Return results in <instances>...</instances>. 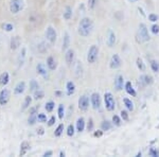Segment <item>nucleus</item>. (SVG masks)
Returning <instances> with one entry per match:
<instances>
[{
	"mask_svg": "<svg viewBox=\"0 0 159 157\" xmlns=\"http://www.w3.org/2000/svg\"><path fill=\"white\" fill-rule=\"evenodd\" d=\"M75 131H76V128L74 127V125L69 124L68 127H67V131H66V133H67V136H68V137H73L74 134H75Z\"/></svg>",
	"mask_w": 159,
	"mask_h": 157,
	"instance_id": "obj_36",
	"label": "nucleus"
},
{
	"mask_svg": "<svg viewBox=\"0 0 159 157\" xmlns=\"http://www.w3.org/2000/svg\"><path fill=\"white\" fill-rule=\"evenodd\" d=\"M97 3H98V0H88V9L93 10L97 7Z\"/></svg>",
	"mask_w": 159,
	"mask_h": 157,
	"instance_id": "obj_46",
	"label": "nucleus"
},
{
	"mask_svg": "<svg viewBox=\"0 0 159 157\" xmlns=\"http://www.w3.org/2000/svg\"><path fill=\"white\" fill-rule=\"evenodd\" d=\"M99 52L100 49L97 45H91L90 48L88 49V52H87V62L89 64H94L99 58Z\"/></svg>",
	"mask_w": 159,
	"mask_h": 157,
	"instance_id": "obj_4",
	"label": "nucleus"
},
{
	"mask_svg": "<svg viewBox=\"0 0 159 157\" xmlns=\"http://www.w3.org/2000/svg\"><path fill=\"white\" fill-rule=\"evenodd\" d=\"M53 155V151L52 150H48L43 154V157H51Z\"/></svg>",
	"mask_w": 159,
	"mask_h": 157,
	"instance_id": "obj_49",
	"label": "nucleus"
},
{
	"mask_svg": "<svg viewBox=\"0 0 159 157\" xmlns=\"http://www.w3.org/2000/svg\"><path fill=\"white\" fill-rule=\"evenodd\" d=\"M66 156V153L64 151H61L60 152V157H65Z\"/></svg>",
	"mask_w": 159,
	"mask_h": 157,
	"instance_id": "obj_55",
	"label": "nucleus"
},
{
	"mask_svg": "<svg viewBox=\"0 0 159 157\" xmlns=\"http://www.w3.org/2000/svg\"><path fill=\"white\" fill-rule=\"evenodd\" d=\"M141 156H142V153H141V152H138L137 155H136V157H141Z\"/></svg>",
	"mask_w": 159,
	"mask_h": 157,
	"instance_id": "obj_57",
	"label": "nucleus"
},
{
	"mask_svg": "<svg viewBox=\"0 0 159 157\" xmlns=\"http://www.w3.org/2000/svg\"><path fill=\"white\" fill-rule=\"evenodd\" d=\"M55 122H56V118H55V116H52V117L50 118L49 120L47 121V124H48V127H53V125L55 124Z\"/></svg>",
	"mask_w": 159,
	"mask_h": 157,
	"instance_id": "obj_48",
	"label": "nucleus"
},
{
	"mask_svg": "<svg viewBox=\"0 0 159 157\" xmlns=\"http://www.w3.org/2000/svg\"><path fill=\"white\" fill-rule=\"evenodd\" d=\"M25 56H27V48L25 47H22L21 50H20L19 54H18V58H17V62H18V65L19 66H22L25 61Z\"/></svg>",
	"mask_w": 159,
	"mask_h": 157,
	"instance_id": "obj_21",
	"label": "nucleus"
},
{
	"mask_svg": "<svg viewBox=\"0 0 159 157\" xmlns=\"http://www.w3.org/2000/svg\"><path fill=\"white\" fill-rule=\"evenodd\" d=\"M124 89H125V91L127 92V95H129V96H132V97L137 96V92H136L135 88L133 87L132 82H126V83H125V86H124Z\"/></svg>",
	"mask_w": 159,
	"mask_h": 157,
	"instance_id": "obj_24",
	"label": "nucleus"
},
{
	"mask_svg": "<svg viewBox=\"0 0 159 157\" xmlns=\"http://www.w3.org/2000/svg\"><path fill=\"white\" fill-rule=\"evenodd\" d=\"M112 124H115L116 127H120L121 125V117H119L118 115H114L111 119Z\"/></svg>",
	"mask_w": 159,
	"mask_h": 157,
	"instance_id": "obj_40",
	"label": "nucleus"
},
{
	"mask_svg": "<svg viewBox=\"0 0 159 157\" xmlns=\"http://www.w3.org/2000/svg\"><path fill=\"white\" fill-rule=\"evenodd\" d=\"M116 34H115V32L112 31L111 29L108 30V34H107V39H106V44L107 46H108L109 48H112L115 46V44H116Z\"/></svg>",
	"mask_w": 159,
	"mask_h": 157,
	"instance_id": "obj_15",
	"label": "nucleus"
},
{
	"mask_svg": "<svg viewBox=\"0 0 159 157\" xmlns=\"http://www.w3.org/2000/svg\"><path fill=\"white\" fill-rule=\"evenodd\" d=\"M37 121V114H30L29 118H28V124L33 127V125L36 124Z\"/></svg>",
	"mask_w": 159,
	"mask_h": 157,
	"instance_id": "obj_30",
	"label": "nucleus"
},
{
	"mask_svg": "<svg viewBox=\"0 0 159 157\" xmlns=\"http://www.w3.org/2000/svg\"><path fill=\"white\" fill-rule=\"evenodd\" d=\"M25 88H27V84H25V81H19L14 87V95H16V96L22 95L25 92Z\"/></svg>",
	"mask_w": 159,
	"mask_h": 157,
	"instance_id": "obj_13",
	"label": "nucleus"
},
{
	"mask_svg": "<svg viewBox=\"0 0 159 157\" xmlns=\"http://www.w3.org/2000/svg\"><path fill=\"white\" fill-rule=\"evenodd\" d=\"M93 127H94L93 119H92V118H89L88 122H87V130H88L89 132H90V131H93Z\"/></svg>",
	"mask_w": 159,
	"mask_h": 157,
	"instance_id": "obj_47",
	"label": "nucleus"
},
{
	"mask_svg": "<svg viewBox=\"0 0 159 157\" xmlns=\"http://www.w3.org/2000/svg\"><path fill=\"white\" fill-rule=\"evenodd\" d=\"M148 20H150L151 22H157L158 19H159V16L157 14H154V13H151V14H148Z\"/></svg>",
	"mask_w": 159,
	"mask_h": 157,
	"instance_id": "obj_43",
	"label": "nucleus"
},
{
	"mask_svg": "<svg viewBox=\"0 0 159 157\" xmlns=\"http://www.w3.org/2000/svg\"><path fill=\"white\" fill-rule=\"evenodd\" d=\"M54 95H55V97L61 98V96H63V92H61V90H55V91H54Z\"/></svg>",
	"mask_w": 159,
	"mask_h": 157,
	"instance_id": "obj_53",
	"label": "nucleus"
},
{
	"mask_svg": "<svg viewBox=\"0 0 159 157\" xmlns=\"http://www.w3.org/2000/svg\"><path fill=\"white\" fill-rule=\"evenodd\" d=\"M78 105H79V109L80 110L86 112V110L89 109V97L86 96V95H83V96H81V97L79 98Z\"/></svg>",
	"mask_w": 159,
	"mask_h": 157,
	"instance_id": "obj_7",
	"label": "nucleus"
},
{
	"mask_svg": "<svg viewBox=\"0 0 159 157\" xmlns=\"http://www.w3.org/2000/svg\"><path fill=\"white\" fill-rule=\"evenodd\" d=\"M45 97V92L42 89H37V90L34 91V94H33V99L34 100H42L43 98Z\"/></svg>",
	"mask_w": 159,
	"mask_h": 157,
	"instance_id": "obj_31",
	"label": "nucleus"
},
{
	"mask_svg": "<svg viewBox=\"0 0 159 157\" xmlns=\"http://www.w3.org/2000/svg\"><path fill=\"white\" fill-rule=\"evenodd\" d=\"M74 60H75V52L73 49L69 48L68 50L65 51V62L68 66H71L73 64Z\"/></svg>",
	"mask_w": 159,
	"mask_h": 157,
	"instance_id": "obj_11",
	"label": "nucleus"
},
{
	"mask_svg": "<svg viewBox=\"0 0 159 157\" xmlns=\"http://www.w3.org/2000/svg\"><path fill=\"white\" fill-rule=\"evenodd\" d=\"M104 104L105 109L108 112H114L116 109V101H115V98L111 92L107 91L104 94Z\"/></svg>",
	"mask_w": 159,
	"mask_h": 157,
	"instance_id": "obj_3",
	"label": "nucleus"
},
{
	"mask_svg": "<svg viewBox=\"0 0 159 157\" xmlns=\"http://www.w3.org/2000/svg\"><path fill=\"white\" fill-rule=\"evenodd\" d=\"M75 92V84L72 81H68L66 83V94L67 96H72Z\"/></svg>",
	"mask_w": 159,
	"mask_h": 157,
	"instance_id": "obj_22",
	"label": "nucleus"
},
{
	"mask_svg": "<svg viewBox=\"0 0 159 157\" xmlns=\"http://www.w3.org/2000/svg\"><path fill=\"white\" fill-rule=\"evenodd\" d=\"M93 136L94 137H102V136H103V131L102 130H100V131H96V132L93 133Z\"/></svg>",
	"mask_w": 159,
	"mask_h": 157,
	"instance_id": "obj_50",
	"label": "nucleus"
},
{
	"mask_svg": "<svg viewBox=\"0 0 159 157\" xmlns=\"http://www.w3.org/2000/svg\"><path fill=\"white\" fill-rule=\"evenodd\" d=\"M101 96H100L99 92H93L90 96V103L91 106L93 109H99L101 106Z\"/></svg>",
	"mask_w": 159,
	"mask_h": 157,
	"instance_id": "obj_9",
	"label": "nucleus"
},
{
	"mask_svg": "<svg viewBox=\"0 0 159 157\" xmlns=\"http://www.w3.org/2000/svg\"><path fill=\"white\" fill-rule=\"evenodd\" d=\"M31 150V145L28 141H22L20 143V151H19V156H25Z\"/></svg>",
	"mask_w": 159,
	"mask_h": 157,
	"instance_id": "obj_18",
	"label": "nucleus"
},
{
	"mask_svg": "<svg viewBox=\"0 0 159 157\" xmlns=\"http://www.w3.org/2000/svg\"><path fill=\"white\" fill-rule=\"evenodd\" d=\"M1 28L6 31V32H12V31L14 30V25L10 24V22H4V24L1 25Z\"/></svg>",
	"mask_w": 159,
	"mask_h": 157,
	"instance_id": "obj_39",
	"label": "nucleus"
},
{
	"mask_svg": "<svg viewBox=\"0 0 159 157\" xmlns=\"http://www.w3.org/2000/svg\"><path fill=\"white\" fill-rule=\"evenodd\" d=\"M37 120L38 122H47V116L46 114H43V113H39V114H37Z\"/></svg>",
	"mask_w": 159,
	"mask_h": 157,
	"instance_id": "obj_44",
	"label": "nucleus"
},
{
	"mask_svg": "<svg viewBox=\"0 0 159 157\" xmlns=\"http://www.w3.org/2000/svg\"><path fill=\"white\" fill-rule=\"evenodd\" d=\"M72 9H71V7L67 6L65 7V10H64V13H63V17L65 20H70L71 17H72Z\"/></svg>",
	"mask_w": 159,
	"mask_h": 157,
	"instance_id": "obj_27",
	"label": "nucleus"
},
{
	"mask_svg": "<svg viewBox=\"0 0 159 157\" xmlns=\"http://www.w3.org/2000/svg\"><path fill=\"white\" fill-rule=\"evenodd\" d=\"M45 36H46V39L53 45V44H55L56 39H57V33H56V30L52 27V25H48L45 31Z\"/></svg>",
	"mask_w": 159,
	"mask_h": 157,
	"instance_id": "obj_6",
	"label": "nucleus"
},
{
	"mask_svg": "<svg viewBox=\"0 0 159 157\" xmlns=\"http://www.w3.org/2000/svg\"><path fill=\"white\" fill-rule=\"evenodd\" d=\"M129 2H130V3H134V2H137V1H139V0H127Z\"/></svg>",
	"mask_w": 159,
	"mask_h": 157,
	"instance_id": "obj_56",
	"label": "nucleus"
},
{
	"mask_svg": "<svg viewBox=\"0 0 159 157\" xmlns=\"http://www.w3.org/2000/svg\"><path fill=\"white\" fill-rule=\"evenodd\" d=\"M39 89V85H38V82L36 80H31L30 81V90L34 92L35 90Z\"/></svg>",
	"mask_w": 159,
	"mask_h": 157,
	"instance_id": "obj_37",
	"label": "nucleus"
},
{
	"mask_svg": "<svg viewBox=\"0 0 159 157\" xmlns=\"http://www.w3.org/2000/svg\"><path fill=\"white\" fill-rule=\"evenodd\" d=\"M30 114H38L37 107H30Z\"/></svg>",
	"mask_w": 159,
	"mask_h": 157,
	"instance_id": "obj_51",
	"label": "nucleus"
},
{
	"mask_svg": "<svg viewBox=\"0 0 159 157\" xmlns=\"http://www.w3.org/2000/svg\"><path fill=\"white\" fill-rule=\"evenodd\" d=\"M54 107H55V103L53 101H48L45 104V109L47 110L48 113H52L53 109H54Z\"/></svg>",
	"mask_w": 159,
	"mask_h": 157,
	"instance_id": "obj_38",
	"label": "nucleus"
},
{
	"mask_svg": "<svg viewBox=\"0 0 159 157\" xmlns=\"http://www.w3.org/2000/svg\"><path fill=\"white\" fill-rule=\"evenodd\" d=\"M123 103H124L125 107H126V109L129 110V112H133V110L135 109L134 102L130 99H129V98H124V99H123Z\"/></svg>",
	"mask_w": 159,
	"mask_h": 157,
	"instance_id": "obj_26",
	"label": "nucleus"
},
{
	"mask_svg": "<svg viewBox=\"0 0 159 157\" xmlns=\"http://www.w3.org/2000/svg\"><path fill=\"white\" fill-rule=\"evenodd\" d=\"M69 47H70V35H69L68 32H65L63 38V47H61V50L66 51L68 50Z\"/></svg>",
	"mask_w": 159,
	"mask_h": 157,
	"instance_id": "obj_23",
	"label": "nucleus"
},
{
	"mask_svg": "<svg viewBox=\"0 0 159 157\" xmlns=\"http://www.w3.org/2000/svg\"><path fill=\"white\" fill-rule=\"evenodd\" d=\"M46 63H47V67L50 71H54L55 69L57 68V63H56L55 58H53V56H48Z\"/></svg>",
	"mask_w": 159,
	"mask_h": 157,
	"instance_id": "obj_20",
	"label": "nucleus"
},
{
	"mask_svg": "<svg viewBox=\"0 0 159 157\" xmlns=\"http://www.w3.org/2000/svg\"><path fill=\"white\" fill-rule=\"evenodd\" d=\"M140 82L142 83V86H147V85H151L153 84V78L148 74H143V76H140Z\"/></svg>",
	"mask_w": 159,
	"mask_h": 157,
	"instance_id": "obj_25",
	"label": "nucleus"
},
{
	"mask_svg": "<svg viewBox=\"0 0 159 157\" xmlns=\"http://www.w3.org/2000/svg\"><path fill=\"white\" fill-rule=\"evenodd\" d=\"M151 69H152V71H154V72H159V62L156 61V60H152L151 61Z\"/></svg>",
	"mask_w": 159,
	"mask_h": 157,
	"instance_id": "obj_32",
	"label": "nucleus"
},
{
	"mask_svg": "<svg viewBox=\"0 0 159 157\" xmlns=\"http://www.w3.org/2000/svg\"><path fill=\"white\" fill-rule=\"evenodd\" d=\"M9 83H10V73L7 71H3L2 73H0V86L6 87Z\"/></svg>",
	"mask_w": 159,
	"mask_h": 157,
	"instance_id": "obj_16",
	"label": "nucleus"
},
{
	"mask_svg": "<svg viewBox=\"0 0 159 157\" xmlns=\"http://www.w3.org/2000/svg\"><path fill=\"white\" fill-rule=\"evenodd\" d=\"M120 117H121V119H123V121H129V112H127V110H121V113H120Z\"/></svg>",
	"mask_w": 159,
	"mask_h": 157,
	"instance_id": "obj_42",
	"label": "nucleus"
},
{
	"mask_svg": "<svg viewBox=\"0 0 159 157\" xmlns=\"http://www.w3.org/2000/svg\"><path fill=\"white\" fill-rule=\"evenodd\" d=\"M124 86H125L124 78H123V76H121V74H119L115 79V88H116L117 91H121L124 88Z\"/></svg>",
	"mask_w": 159,
	"mask_h": 157,
	"instance_id": "obj_14",
	"label": "nucleus"
},
{
	"mask_svg": "<svg viewBox=\"0 0 159 157\" xmlns=\"http://www.w3.org/2000/svg\"><path fill=\"white\" fill-rule=\"evenodd\" d=\"M36 72H37V74H39V76H43V78H47L48 76L47 68H46V66L43 65V63H38L36 65Z\"/></svg>",
	"mask_w": 159,
	"mask_h": 157,
	"instance_id": "obj_19",
	"label": "nucleus"
},
{
	"mask_svg": "<svg viewBox=\"0 0 159 157\" xmlns=\"http://www.w3.org/2000/svg\"><path fill=\"white\" fill-rule=\"evenodd\" d=\"M10 97H11V92L7 88H3L0 90V105L4 106L10 101Z\"/></svg>",
	"mask_w": 159,
	"mask_h": 157,
	"instance_id": "obj_10",
	"label": "nucleus"
},
{
	"mask_svg": "<svg viewBox=\"0 0 159 157\" xmlns=\"http://www.w3.org/2000/svg\"><path fill=\"white\" fill-rule=\"evenodd\" d=\"M93 28L94 25L92 19L89 18V17H83L79 22L78 33L82 37H88L93 31Z\"/></svg>",
	"mask_w": 159,
	"mask_h": 157,
	"instance_id": "obj_1",
	"label": "nucleus"
},
{
	"mask_svg": "<svg viewBox=\"0 0 159 157\" xmlns=\"http://www.w3.org/2000/svg\"><path fill=\"white\" fill-rule=\"evenodd\" d=\"M122 66V60L119 54H114L109 61V68L110 69H119Z\"/></svg>",
	"mask_w": 159,
	"mask_h": 157,
	"instance_id": "obj_8",
	"label": "nucleus"
},
{
	"mask_svg": "<svg viewBox=\"0 0 159 157\" xmlns=\"http://www.w3.org/2000/svg\"><path fill=\"white\" fill-rule=\"evenodd\" d=\"M86 127V122H85V119L84 117H80L78 118L76 120V123H75V128H76V132L79 133H82Z\"/></svg>",
	"mask_w": 159,
	"mask_h": 157,
	"instance_id": "obj_17",
	"label": "nucleus"
},
{
	"mask_svg": "<svg viewBox=\"0 0 159 157\" xmlns=\"http://www.w3.org/2000/svg\"><path fill=\"white\" fill-rule=\"evenodd\" d=\"M138 11H139V13H141V15H142L143 17L147 16V15H145V13H144V11H143V9L141 7H138Z\"/></svg>",
	"mask_w": 159,
	"mask_h": 157,
	"instance_id": "obj_54",
	"label": "nucleus"
},
{
	"mask_svg": "<svg viewBox=\"0 0 159 157\" xmlns=\"http://www.w3.org/2000/svg\"><path fill=\"white\" fill-rule=\"evenodd\" d=\"M148 155L152 157H159V151L157 148H151L150 151H148Z\"/></svg>",
	"mask_w": 159,
	"mask_h": 157,
	"instance_id": "obj_41",
	"label": "nucleus"
},
{
	"mask_svg": "<svg viewBox=\"0 0 159 157\" xmlns=\"http://www.w3.org/2000/svg\"><path fill=\"white\" fill-rule=\"evenodd\" d=\"M64 116H65V106H64V104H60L57 107V117L58 119H63Z\"/></svg>",
	"mask_w": 159,
	"mask_h": 157,
	"instance_id": "obj_35",
	"label": "nucleus"
},
{
	"mask_svg": "<svg viewBox=\"0 0 159 157\" xmlns=\"http://www.w3.org/2000/svg\"><path fill=\"white\" fill-rule=\"evenodd\" d=\"M151 32H152L154 35L159 34V25L157 24H154L152 27H151Z\"/></svg>",
	"mask_w": 159,
	"mask_h": 157,
	"instance_id": "obj_45",
	"label": "nucleus"
},
{
	"mask_svg": "<svg viewBox=\"0 0 159 157\" xmlns=\"http://www.w3.org/2000/svg\"><path fill=\"white\" fill-rule=\"evenodd\" d=\"M138 36L140 37V40L142 43H147L151 39L147 25L143 24V22H141L139 25V27H138Z\"/></svg>",
	"mask_w": 159,
	"mask_h": 157,
	"instance_id": "obj_5",
	"label": "nucleus"
},
{
	"mask_svg": "<svg viewBox=\"0 0 159 157\" xmlns=\"http://www.w3.org/2000/svg\"><path fill=\"white\" fill-rule=\"evenodd\" d=\"M9 9L12 14H18L25 9V0H11Z\"/></svg>",
	"mask_w": 159,
	"mask_h": 157,
	"instance_id": "obj_2",
	"label": "nucleus"
},
{
	"mask_svg": "<svg viewBox=\"0 0 159 157\" xmlns=\"http://www.w3.org/2000/svg\"><path fill=\"white\" fill-rule=\"evenodd\" d=\"M37 134H38V135H40V136L43 135V134H45V128H43V127H39L37 130Z\"/></svg>",
	"mask_w": 159,
	"mask_h": 157,
	"instance_id": "obj_52",
	"label": "nucleus"
},
{
	"mask_svg": "<svg viewBox=\"0 0 159 157\" xmlns=\"http://www.w3.org/2000/svg\"><path fill=\"white\" fill-rule=\"evenodd\" d=\"M136 65H137V68L139 69L140 71L145 70V64L143 63V60L141 58H137V60H136Z\"/></svg>",
	"mask_w": 159,
	"mask_h": 157,
	"instance_id": "obj_33",
	"label": "nucleus"
},
{
	"mask_svg": "<svg viewBox=\"0 0 159 157\" xmlns=\"http://www.w3.org/2000/svg\"><path fill=\"white\" fill-rule=\"evenodd\" d=\"M21 46V38L19 36H12L10 39V49L12 51L17 50Z\"/></svg>",
	"mask_w": 159,
	"mask_h": 157,
	"instance_id": "obj_12",
	"label": "nucleus"
},
{
	"mask_svg": "<svg viewBox=\"0 0 159 157\" xmlns=\"http://www.w3.org/2000/svg\"><path fill=\"white\" fill-rule=\"evenodd\" d=\"M64 128H65V127H64L63 123H61V124L57 125V127H56L55 131H54V136H55V137H61V134H63V132H64Z\"/></svg>",
	"mask_w": 159,
	"mask_h": 157,
	"instance_id": "obj_34",
	"label": "nucleus"
},
{
	"mask_svg": "<svg viewBox=\"0 0 159 157\" xmlns=\"http://www.w3.org/2000/svg\"><path fill=\"white\" fill-rule=\"evenodd\" d=\"M32 100H33V98L31 97V96L25 97L24 103H22V106H21V110H22V112L25 110V109H30V105H31V103H32Z\"/></svg>",
	"mask_w": 159,
	"mask_h": 157,
	"instance_id": "obj_29",
	"label": "nucleus"
},
{
	"mask_svg": "<svg viewBox=\"0 0 159 157\" xmlns=\"http://www.w3.org/2000/svg\"><path fill=\"white\" fill-rule=\"evenodd\" d=\"M112 127V122H110L108 120H103L101 122V130L103 132H107V131H110Z\"/></svg>",
	"mask_w": 159,
	"mask_h": 157,
	"instance_id": "obj_28",
	"label": "nucleus"
}]
</instances>
